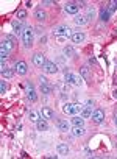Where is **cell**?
Returning a JSON list of instances; mask_svg holds the SVG:
<instances>
[{"instance_id": "28", "label": "cell", "mask_w": 117, "mask_h": 159, "mask_svg": "<svg viewBox=\"0 0 117 159\" xmlns=\"http://www.w3.org/2000/svg\"><path fill=\"white\" fill-rule=\"evenodd\" d=\"M17 19H19V20H25L27 19V11L25 10H19V11H17Z\"/></svg>"}, {"instance_id": "11", "label": "cell", "mask_w": 117, "mask_h": 159, "mask_svg": "<svg viewBox=\"0 0 117 159\" xmlns=\"http://www.w3.org/2000/svg\"><path fill=\"white\" fill-rule=\"evenodd\" d=\"M27 97H28L31 102H36V100H38V95H36V92H34L33 84H28V86H27Z\"/></svg>"}, {"instance_id": "38", "label": "cell", "mask_w": 117, "mask_h": 159, "mask_svg": "<svg viewBox=\"0 0 117 159\" xmlns=\"http://www.w3.org/2000/svg\"><path fill=\"white\" fill-rule=\"evenodd\" d=\"M114 120H116V125H117V114H116V117H114Z\"/></svg>"}, {"instance_id": "37", "label": "cell", "mask_w": 117, "mask_h": 159, "mask_svg": "<svg viewBox=\"0 0 117 159\" xmlns=\"http://www.w3.org/2000/svg\"><path fill=\"white\" fill-rule=\"evenodd\" d=\"M89 64H97V60L95 58H89Z\"/></svg>"}, {"instance_id": "39", "label": "cell", "mask_w": 117, "mask_h": 159, "mask_svg": "<svg viewBox=\"0 0 117 159\" xmlns=\"http://www.w3.org/2000/svg\"><path fill=\"white\" fill-rule=\"evenodd\" d=\"M114 97H116V98H117V90H116V92H114Z\"/></svg>"}, {"instance_id": "34", "label": "cell", "mask_w": 117, "mask_h": 159, "mask_svg": "<svg viewBox=\"0 0 117 159\" xmlns=\"http://www.w3.org/2000/svg\"><path fill=\"white\" fill-rule=\"evenodd\" d=\"M39 83H41V84H47L48 81H47V78H46V76H41V78H39Z\"/></svg>"}, {"instance_id": "36", "label": "cell", "mask_w": 117, "mask_h": 159, "mask_svg": "<svg viewBox=\"0 0 117 159\" xmlns=\"http://www.w3.org/2000/svg\"><path fill=\"white\" fill-rule=\"evenodd\" d=\"M44 5H47V6H52V5H55V2H52V0H46V2H44Z\"/></svg>"}, {"instance_id": "9", "label": "cell", "mask_w": 117, "mask_h": 159, "mask_svg": "<svg viewBox=\"0 0 117 159\" xmlns=\"http://www.w3.org/2000/svg\"><path fill=\"white\" fill-rule=\"evenodd\" d=\"M42 69L46 70L47 74H56V72H58V66L55 64V62H52V61H47L46 64H44Z\"/></svg>"}, {"instance_id": "13", "label": "cell", "mask_w": 117, "mask_h": 159, "mask_svg": "<svg viewBox=\"0 0 117 159\" xmlns=\"http://www.w3.org/2000/svg\"><path fill=\"white\" fill-rule=\"evenodd\" d=\"M36 128H38L39 131H46V130H48V123H47V120L39 119L38 122H36Z\"/></svg>"}, {"instance_id": "4", "label": "cell", "mask_w": 117, "mask_h": 159, "mask_svg": "<svg viewBox=\"0 0 117 159\" xmlns=\"http://www.w3.org/2000/svg\"><path fill=\"white\" fill-rule=\"evenodd\" d=\"M64 10L67 14H76L80 10V6H78V3L76 2H67L66 5H64Z\"/></svg>"}, {"instance_id": "40", "label": "cell", "mask_w": 117, "mask_h": 159, "mask_svg": "<svg viewBox=\"0 0 117 159\" xmlns=\"http://www.w3.org/2000/svg\"><path fill=\"white\" fill-rule=\"evenodd\" d=\"M116 84H117V76H116Z\"/></svg>"}, {"instance_id": "23", "label": "cell", "mask_w": 117, "mask_h": 159, "mask_svg": "<svg viewBox=\"0 0 117 159\" xmlns=\"http://www.w3.org/2000/svg\"><path fill=\"white\" fill-rule=\"evenodd\" d=\"M74 55H75V50H74V47H70V45L64 47V56L70 58V56H74Z\"/></svg>"}, {"instance_id": "20", "label": "cell", "mask_w": 117, "mask_h": 159, "mask_svg": "<svg viewBox=\"0 0 117 159\" xmlns=\"http://www.w3.org/2000/svg\"><path fill=\"white\" fill-rule=\"evenodd\" d=\"M72 123H74L75 126H84V119L81 116L80 117H72Z\"/></svg>"}, {"instance_id": "26", "label": "cell", "mask_w": 117, "mask_h": 159, "mask_svg": "<svg viewBox=\"0 0 117 159\" xmlns=\"http://www.w3.org/2000/svg\"><path fill=\"white\" fill-rule=\"evenodd\" d=\"M72 133H74V136H83L84 134V126H75V128L72 130Z\"/></svg>"}, {"instance_id": "5", "label": "cell", "mask_w": 117, "mask_h": 159, "mask_svg": "<svg viewBox=\"0 0 117 159\" xmlns=\"http://www.w3.org/2000/svg\"><path fill=\"white\" fill-rule=\"evenodd\" d=\"M46 62H47V60H46V56H44L42 53H34L33 55V64L36 67H44Z\"/></svg>"}, {"instance_id": "30", "label": "cell", "mask_w": 117, "mask_h": 159, "mask_svg": "<svg viewBox=\"0 0 117 159\" xmlns=\"http://www.w3.org/2000/svg\"><path fill=\"white\" fill-rule=\"evenodd\" d=\"M14 74H16V72H13L11 69H6L5 72H2V75L5 76V78H8V80H10V78H13V75H14Z\"/></svg>"}, {"instance_id": "31", "label": "cell", "mask_w": 117, "mask_h": 159, "mask_svg": "<svg viewBox=\"0 0 117 159\" xmlns=\"http://www.w3.org/2000/svg\"><path fill=\"white\" fill-rule=\"evenodd\" d=\"M83 76H78V75H75V80H74V84H76V86H81L83 84Z\"/></svg>"}, {"instance_id": "2", "label": "cell", "mask_w": 117, "mask_h": 159, "mask_svg": "<svg viewBox=\"0 0 117 159\" xmlns=\"http://www.w3.org/2000/svg\"><path fill=\"white\" fill-rule=\"evenodd\" d=\"M53 34H55V36H58L60 39H62V38H69V36H72V31H70V28H69V27L61 25V27H58V28H55V30H53Z\"/></svg>"}, {"instance_id": "18", "label": "cell", "mask_w": 117, "mask_h": 159, "mask_svg": "<svg viewBox=\"0 0 117 159\" xmlns=\"http://www.w3.org/2000/svg\"><path fill=\"white\" fill-rule=\"evenodd\" d=\"M64 80H66V83L67 84H74V80H75V75L72 74V72L69 70H66V75H64Z\"/></svg>"}, {"instance_id": "35", "label": "cell", "mask_w": 117, "mask_h": 159, "mask_svg": "<svg viewBox=\"0 0 117 159\" xmlns=\"http://www.w3.org/2000/svg\"><path fill=\"white\" fill-rule=\"evenodd\" d=\"M86 17H88V20H89V19H92V17H94V10H89V13H88V16H86Z\"/></svg>"}, {"instance_id": "1", "label": "cell", "mask_w": 117, "mask_h": 159, "mask_svg": "<svg viewBox=\"0 0 117 159\" xmlns=\"http://www.w3.org/2000/svg\"><path fill=\"white\" fill-rule=\"evenodd\" d=\"M22 41H24L25 47H31V44H33V28H31V27H25L24 28Z\"/></svg>"}, {"instance_id": "19", "label": "cell", "mask_w": 117, "mask_h": 159, "mask_svg": "<svg viewBox=\"0 0 117 159\" xmlns=\"http://www.w3.org/2000/svg\"><path fill=\"white\" fill-rule=\"evenodd\" d=\"M34 17H36L38 20H46L47 14H46V11H42V10H36V11H34Z\"/></svg>"}, {"instance_id": "27", "label": "cell", "mask_w": 117, "mask_h": 159, "mask_svg": "<svg viewBox=\"0 0 117 159\" xmlns=\"http://www.w3.org/2000/svg\"><path fill=\"white\" fill-rule=\"evenodd\" d=\"M41 90H42V94H46V95L50 94L52 92V84H48V83L47 84H41Z\"/></svg>"}, {"instance_id": "29", "label": "cell", "mask_w": 117, "mask_h": 159, "mask_svg": "<svg viewBox=\"0 0 117 159\" xmlns=\"http://www.w3.org/2000/svg\"><path fill=\"white\" fill-rule=\"evenodd\" d=\"M80 72H81V76L84 80H89V67H81Z\"/></svg>"}, {"instance_id": "33", "label": "cell", "mask_w": 117, "mask_h": 159, "mask_svg": "<svg viewBox=\"0 0 117 159\" xmlns=\"http://www.w3.org/2000/svg\"><path fill=\"white\" fill-rule=\"evenodd\" d=\"M6 89H8L6 83H5V81H2V83H0V92H3V94H5V92H6Z\"/></svg>"}, {"instance_id": "7", "label": "cell", "mask_w": 117, "mask_h": 159, "mask_svg": "<svg viewBox=\"0 0 117 159\" xmlns=\"http://www.w3.org/2000/svg\"><path fill=\"white\" fill-rule=\"evenodd\" d=\"M92 120L95 122V123H102V122L105 120V111L103 109H95L92 112Z\"/></svg>"}, {"instance_id": "6", "label": "cell", "mask_w": 117, "mask_h": 159, "mask_svg": "<svg viewBox=\"0 0 117 159\" xmlns=\"http://www.w3.org/2000/svg\"><path fill=\"white\" fill-rule=\"evenodd\" d=\"M14 72L17 75H25L27 72H28V67H27V62L25 61H19V62H16V69Z\"/></svg>"}, {"instance_id": "12", "label": "cell", "mask_w": 117, "mask_h": 159, "mask_svg": "<svg viewBox=\"0 0 117 159\" xmlns=\"http://www.w3.org/2000/svg\"><path fill=\"white\" fill-rule=\"evenodd\" d=\"M70 38H72V42L80 44V42H83V41H84V34H83V33H80V31H78V33H72V36H70Z\"/></svg>"}, {"instance_id": "10", "label": "cell", "mask_w": 117, "mask_h": 159, "mask_svg": "<svg viewBox=\"0 0 117 159\" xmlns=\"http://www.w3.org/2000/svg\"><path fill=\"white\" fill-rule=\"evenodd\" d=\"M41 114L44 119H47V120H50V119H55V112H53L48 106H44L42 108V111H41Z\"/></svg>"}, {"instance_id": "22", "label": "cell", "mask_w": 117, "mask_h": 159, "mask_svg": "<svg viewBox=\"0 0 117 159\" xmlns=\"http://www.w3.org/2000/svg\"><path fill=\"white\" fill-rule=\"evenodd\" d=\"M8 56H10V52H8L6 48H0V60H2V62H5L8 60Z\"/></svg>"}, {"instance_id": "15", "label": "cell", "mask_w": 117, "mask_h": 159, "mask_svg": "<svg viewBox=\"0 0 117 159\" xmlns=\"http://www.w3.org/2000/svg\"><path fill=\"white\" fill-rule=\"evenodd\" d=\"M13 28H14V33L22 34V33H24V28H25V27L22 25V22H13Z\"/></svg>"}, {"instance_id": "21", "label": "cell", "mask_w": 117, "mask_h": 159, "mask_svg": "<svg viewBox=\"0 0 117 159\" xmlns=\"http://www.w3.org/2000/svg\"><path fill=\"white\" fill-rule=\"evenodd\" d=\"M75 24L76 25H86L88 24V17L86 16H76L75 17Z\"/></svg>"}, {"instance_id": "3", "label": "cell", "mask_w": 117, "mask_h": 159, "mask_svg": "<svg viewBox=\"0 0 117 159\" xmlns=\"http://www.w3.org/2000/svg\"><path fill=\"white\" fill-rule=\"evenodd\" d=\"M81 109H83V106H80L78 103H67V104H64V112L66 114L75 116V114H78V112H81Z\"/></svg>"}, {"instance_id": "17", "label": "cell", "mask_w": 117, "mask_h": 159, "mask_svg": "<svg viewBox=\"0 0 117 159\" xmlns=\"http://www.w3.org/2000/svg\"><path fill=\"white\" fill-rule=\"evenodd\" d=\"M80 116H81L83 119H86V117H92V109H91V106L83 108V109H81V112H80Z\"/></svg>"}, {"instance_id": "16", "label": "cell", "mask_w": 117, "mask_h": 159, "mask_svg": "<svg viewBox=\"0 0 117 159\" xmlns=\"http://www.w3.org/2000/svg\"><path fill=\"white\" fill-rule=\"evenodd\" d=\"M58 130L62 131V133L69 131V123H67V120H60L58 122Z\"/></svg>"}, {"instance_id": "24", "label": "cell", "mask_w": 117, "mask_h": 159, "mask_svg": "<svg viewBox=\"0 0 117 159\" xmlns=\"http://www.w3.org/2000/svg\"><path fill=\"white\" fill-rule=\"evenodd\" d=\"M106 10H108V11H109V14H111V13H114V11L117 10V2H116V0H111V2H109V3H108V6H106Z\"/></svg>"}, {"instance_id": "25", "label": "cell", "mask_w": 117, "mask_h": 159, "mask_svg": "<svg viewBox=\"0 0 117 159\" xmlns=\"http://www.w3.org/2000/svg\"><path fill=\"white\" fill-rule=\"evenodd\" d=\"M58 153L60 154H67L69 153V147H67L66 144H60L58 145Z\"/></svg>"}, {"instance_id": "8", "label": "cell", "mask_w": 117, "mask_h": 159, "mask_svg": "<svg viewBox=\"0 0 117 159\" xmlns=\"http://www.w3.org/2000/svg\"><path fill=\"white\" fill-rule=\"evenodd\" d=\"M2 47L6 48L8 52H11V50L14 48V38H13V36H6V38L3 39V42H2Z\"/></svg>"}, {"instance_id": "32", "label": "cell", "mask_w": 117, "mask_h": 159, "mask_svg": "<svg viewBox=\"0 0 117 159\" xmlns=\"http://www.w3.org/2000/svg\"><path fill=\"white\" fill-rule=\"evenodd\" d=\"M30 120H31V122H34V123H36V122L39 120V116L36 114V112H30Z\"/></svg>"}, {"instance_id": "14", "label": "cell", "mask_w": 117, "mask_h": 159, "mask_svg": "<svg viewBox=\"0 0 117 159\" xmlns=\"http://www.w3.org/2000/svg\"><path fill=\"white\" fill-rule=\"evenodd\" d=\"M109 17H111L109 11H108L106 8H102V10H100V20L102 22H108V20H109Z\"/></svg>"}]
</instances>
